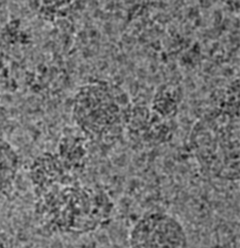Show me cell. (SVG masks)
Wrapping results in <instances>:
<instances>
[{
  "label": "cell",
  "mask_w": 240,
  "mask_h": 248,
  "mask_svg": "<svg viewBox=\"0 0 240 248\" xmlns=\"http://www.w3.org/2000/svg\"><path fill=\"white\" fill-rule=\"evenodd\" d=\"M125 99L109 84L91 83L76 93L74 118L85 132L92 135L117 130L125 119Z\"/></svg>",
  "instance_id": "6da1fadb"
},
{
  "label": "cell",
  "mask_w": 240,
  "mask_h": 248,
  "mask_svg": "<svg viewBox=\"0 0 240 248\" xmlns=\"http://www.w3.org/2000/svg\"><path fill=\"white\" fill-rule=\"evenodd\" d=\"M130 248H188L182 224L165 212H150L140 217L131 229Z\"/></svg>",
  "instance_id": "7a4b0ae2"
},
{
  "label": "cell",
  "mask_w": 240,
  "mask_h": 248,
  "mask_svg": "<svg viewBox=\"0 0 240 248\" xmlns=\"http://www.w3.org/2000/svg\"><path fill=\"white\" fill-rule=\"evenodd\" d=\"M19 166L18 155L13 145L0 138V193L14 182Z\"/></svg>",
  "instance_id": "3957f363"
}]
</instances>
